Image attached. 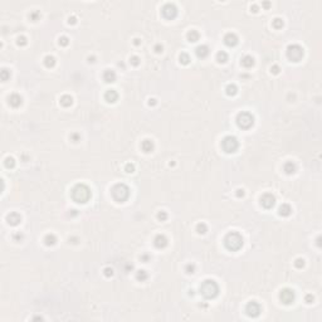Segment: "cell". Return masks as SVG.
<instances>
[{"label":"cell","instance_id":"cell-55","mask_svg":"<svg viewBox=\"0 0 322 322\" xmlns=\"http://www.w3.org/2000/svg\"><path fill=\"white\" fill-rule=\"evenodd\" d=\"M263 6H264V8H268V6H269V3H263Z\"/></svg>","mask_w":322,"mask_h":322},{"label":"cell","instance_id":"cell-17","mask_svg":"<svg viewBox=\"0 0 322 322\" xmlns=\"http://www.w3.org/2000/svg\"><path fill=\"white\" fill-rule=\"evenodd\" d=\"M195 53L198 55V58H206L209 55V47L208 45H199L195 49Z\"/></svg>","mask_w":322,"mask_h":322},{"label":"cell","instance_id":"cell-4","mask_svg":"<svg viewBox=\"0 0 322 322\" xmlns=\"http://www.w3.org/2000/svg\"><path fill=\"white\" fill-rule=\"evenodd\" d=\"M111 194L117 203H123L130 196V189L125 184H116L111 189Z\"/></svg>","mask_w":322,"mask_h":322},{"label":"cell","instance_id":"cell-22","mask_svg":"<svg viewBox=\"0 0 322 322\" xmlns=\"http://www.w3.org/2000/svg\"><path fill=\"white\" fill-rule=\"evenodd\" d=\"M283 170H284V173L288 174V175L295 174L296 173V165H295V162H292V161L286 162L284 166H283Z\"/></svg>","mask_w":322,"mask_h":322},{"label":"cell","instance_id":"cell-38","mask_svg":"<svg viewBox=\"0 0 322 322\" xmlns=\"http://www.w3.org/2000/svg\"><path fill=\"white\" fill-rule=\"evenodd\" d=\"M157 218H159V220H161V221H165V220L167 219V214H166V211H160L159 214H157Z\"/></svg>","mask_w":322,"mask_h":322},{"label":"cell","instance_id":"cell-12","mask_svg":"<svg viewBox=\"0 0 322 322\" xmlns=\"http://www.w3.org/2000/svg\"><path fill=\"white\" fill-rule=\"evenodd\" d=\"M154 244L156 248H159V249H162V248H165L167 245V238L165 237L164 234H159V235H156L155 239H154Z\"/></svg>","mask_w":322,"mask_h":322},{"label":"cell","instance_id":"cell-5","mask_svg":"<svg viewBox=\"0 0 322 322\" xmlns=\"http://www.w3.org/2000/svg\"><path fill=\"white\" fill-rule=\"evenodd\" d=\"M303 48L298 44H291L287 48V57L292 62H299L303 57Z\"/></svg>","mask_w":322,"mask_h":322},{"label":"cell","instance_id":"cell-54","mask_svg":"<svg viewBox=\"0 0 322 322\" xmlns=\"http://www.w3.org/2000/svg\"><path fill=\"white\" fill-rule=\"evenodd\" d=\"M133 43H135V45H140V44H141V42H140V39H137V38H136V39H135V42H133Z\"/></svg>","mask_w":322,"mask_h":322},{"label":"cell","instance_id":"cell-3","mask_svg":"<svg viewBox=\"0 0 322 322\" xmlns=\"http://www.w3.org/2000/svg\"><path fill=\"white\" fill-rule=\"evenodd\" d=\"M200 292H202V295L208 298V299H213L218 296L219 293V286L215 281L213 280H206L202 283L200 286Z\"/></svg>","mask_w":322,"mask_h":322},{"label":"cell","instance_id":"cell-44","mask_svg":"<svg viewBox=\"0 0 322 322\" xmlns=\"http://www.w3.org/2000/svg\"><path fill=\"white\" fill-rule=\"evenodd\" d=\"M270 72L274 73V74H278V73H280V67H278V66H273V67L270 68Z\"/></svg>","mask_w":322,"mask_h":322},{"label":"cell","instance_id":"cell-9","mask_svg":"<svg viewBox=\"0 0 322 322\" xmlns=\"http://www.w3.org/2000/svg\"><path fill=\"white\" fill-rule=\"evenodd\" d=\"M261 311H262V307L259 306L258 302H255V301H250L245 306V312H247V314L249 317H258Z\"/></svg>","mask_w":322,"mask_h":322},{"label":"cell","instance_id":"cell-39","mask_svg":"<svg viewBox=\"0 0 322 322\" xmlns=\"http://www.w3.org/2000/svg\"><path fill=\"white\" fill-rule=\"evenodd\" d=\"M130 62H131L132 66H139V64H140V58H139V57H136V55H133V57H131Z\"/></svg>","mask_w":322,"mask_h":322},{"label":"cell","instance_id":"cell-42","mask_svg":"<svg viewBox=\"0 0 322 322\" xmlns=\"http://www.w3.org/2000/svg\"><path fill=\"white\" fill-rule=\"evenodd\" d=\"M17 43H18L19 45H25V44H27V38H25V37H19Z\"/></svg>","mask_w":322,"mask_h":322},{"label":"cell","instance_id":"cell-19","mask_svg":"<svg viewBox=\"0 0 322 322\" xmlns=\"http://www.w3.org/2000/svg\"><path fill=\"white\" fill-rule=\"evenodd\" d=\"M240 63H242V66H243V67H245V68H252V67L254 66V58H253L252 55H244V57L242 58Z\"/></svg>","mask_w":322,"mask_h":322},{"label":"cell","instance_id":"cell-24","mask_svg":"<svg viewBox=\"0 0 322 322\" xmlns=\"http://www.w3.org/2000/svg\"><path fill=\"white\" fill-rule=\"evenodd\" d=\"M199 38H200V34H199L196 30H194V29H191V30L188 33V40H189V42H191V43L198 42V40H199Z\"/></svg>","mask_w":322,"mask_h":322},{"label":"cell","instance_id":"cell-25","mask_svg":"<svg viewBox=\"0 0 322 322\" xmlns=\"http://www.w3.org/2000/svg\"><path fill=\"white\" fill-rule=\"evenodd\" d=\"M44 242H45V244L48 247H51V245H54L57 243V238H55L54 234H47L45 238H44Z\"/></svg>","mask_w":322,"mask_h":322},{"label":"cell","instance_id":"cell-7","mask_svg":"<svg viewBox=\"0 0 322 322\" xmlns=\"http://www.w3.org/2000/svg\"><path fill=\"white\" fill-rule=\"evenodd\" d=\"M254 123V117L249 112H240L237 116V125L240 128H249Z\"/></svg>","mask_w":322,"mask_h":322},{"label":"cell","instance_id":"cell-21","mask_svg":"<svg viewBox=\"0 0 322 322\" xmlns=\"http://www.w3.org/2000/svg\"><path fill=\"white\" fill-rule=\"evenodd\" d=\"M141 148L144 150L145 152H151L154 150V142L152 140H144L141 144Z\"/></svg>","mask_w":322,"mask_h":322},{"label":"cell","instance_id":"cell-15","mask_svg":"<svg viewBox=\"0 0 322 322\" xmlns=\"http://www.w3.org/2000/svg\"><path fill=\"white\" fill-rule=\"evenodd\" d=\"M105 99L108 103H114L118 99V93L114 89H108V91H106V93H105Z\"/></svg>","mask_w":322,"mask_h":322},{"label":"cell","instance_id":"cell-33","mask_svg":"<svg viewBox=\"0 0 322 322\" xmlns=\"http://www.w3.org/2000/svg\"><path fill=\"white\" fill-rule=\"evenodd\" d=\"M0 77H2V81H8L10 78V70H8L6 68L2 69V72H0Z\"/></svg>","mask_w":322,"mask_h":322},{"label":"cell","instance_id":"cell-47","mask_svg":"<svg viewBox=\"0 0 322 322\" xmlns=\"http://www.w3.org/2000/svg\"><path fill=\"white\" fill-rule=\"evenodd\" d=\"M305 299H306V302H307V303H312V302H313V296H312V295H307Z\"/></svg>","mask_w":322,"mask_h":322},{"label":"cell","instance_id":"cell-31","mask_svg":"<svg viewBox=\"0 0 322 322\" xmlns=\"http://www.w3.org/2000/svg\"><path fill=\"white\" fill-rule=\"evenodd\" d=\"M4 164H5V166L8 167V169H13L14 166H15V160L13 159V157H6L5 159V161H4Z\"/></svg>","mask_w":322,"mask_h":322},{"label":"cell","instance_id":"cell-26","mask_svg":"<svg viewBox=\"0 0 322 322\" xmlns=\"http://www.w3.org/2000/svg\"><path fill=\"white\" fill-rule=\"evenodd\" d=\"M225 91H227V95L228 96H235V95H237V92H238V88H237V86L232 83V84H228L227 86Z\"/></svg>","mask_w":322,"mask_h":322},{"label":"cell","instance_id":"cell-43","mask_svg":"<svg viewBox=\"0 0 322 322\" xmlns=\"http://www.w3.org/2000/svg\"><path fill=\"white\" fill-rule=\"evenodd\" d=\"M70 139L73 140V142H78V141H80V135H78V133H72V135H70Z\"/></svg>","mask_w":322,"mask_h":322},{"label":"cell","instance_id":"cell-37","mask_svg":"<svg viewBox=\"0 0 322 322\" xmlns=\"http://www.w3.org/2000/svg\"><path fill=\"white\" fill-rule=\"evenodd\" d=\"M295 266H296V268H303L305 267V259H302V258L296 259Z\"/></svg>","mask_w":322,"mask_h":322},{"label":"cell","instance_id":"cell-11","mask_svg":"<svg viewBox=\"0 0 322 322\" xmlns=\"http://www.w3.org/2000/svg\"><path fill=\"white\" fill-rule=\"evenodd\" d=\"M261 204H262L263 208H266V209L273 208L274 204H276V196L273 194H270V192H267V194H264L261 198Z\"/></svg>","mask_w":322,"mask_h":322},{"label":"cell","instance_id":"cell-28","mask_svg":"<svg viewBox=\"0 0 322 322\" xmlns=\"http://www.w3.org/2000/svg\"><path fill=\"white\" fill-rule=\"evenodd\" d=\"M217 61L219 62V63H225L227 61H228V54L225 53V52H218L217 53Z\"/></svg>","mask_w":322,"mask_h":322},{"label":"cell","instance_id":"cell-23","mask_svg":"<svg viewBox=\"0 0 322 322\" xmlns=\"http://www.w3.org/2000/svg\"><path fill=\"white\" fill-rule=\"evenodd\" d=\"M59 102H61V105L63 107H69V106H72V103H73V98L70 96H68V95H64V96L61 97Z\"/></svg>","mask_w":322,"mask_h":322},{"label":"cell","instance_id":"cell-32","mask_svg":"<svg viewBox=\"0 0 322 322\" xmlns=\"http://www.w3.org/2000/svg\"><path fill=\"white\" fill-rule=\"evenodd\" d=\"M272 25H273V28H276V29H281L283 27V20L281 18H276L272 21Z\"/></svg>","mask_w":322,"mask_h":322},{"label":"cell","instance_id":"cell-30","mask_svg":"<svg viewBox=\"0 0 322 322\" xmlns=\"http://www.w3.org/2000/svg\"><path fill=\"white\" fill-rule=\"evenodd\" d=\"M196 232L199 234H205L206 232H208V227H206V224H204V223H199L196 225Z\"/></svg>","mask_w":322,"mask_h":322},{"label":"cell","instance_id":"cell-50","mask_svg":"<svg viewBox=\"0 0 322 322\" xmlns=\"http://www.w3.org/2000/svg\"><path fill=\"white\" fill-rule=\"evenodd\" d=\"M148 105H150V106H155V105H156V99H155V98H150V99H148Z\"/></svg>","mask_w":322,"mask_h":322},{"label":"cell","instance_id":"cell-41","mask_svg":"<svg viewBox=\"0 0 322 322\" xmlns=\"http://www.w3.org/2000/svg\"><path fill=\"white\" fill-rule=\"evenodd\" d=\"M125 170H126V173H133V171H135V165H133V164H127Z\"/></svg>","mask_w":322,"mask_h":322},{"label":"cell","instance_id":"cell-45","mask_svg":"<svg viewBox=\"0 0 322 322\" xmlns=\"http://www.w3.org/2000/svg\"><path fill=\"white\" fill-rule=\"evenodd\" d=\"M105 274H106L107 277H111V276L113 274V270H112V268H106V269H105Z\"/></svg>","mask_w":322,"mask_h":322},{"label":"cell","instance_id":"cell-8","mask_svg":"<svg viewBox=\"0 0 322 322\" xmlns=\"http://www.w3.org/2000/svg\"><path fill=\"white\" fill-rule=\"evenodd\" d=\"M161 13L166 19H174L177 15V8L173 3H166L161 8Z\"/></svg>","mask_w":322,"mask_h":322},{"label":"cell","instance_id":"cell-48","mask_svg":"<svg viewBox=\"0 0 322 322\" xmlns=\"http://www.w3.org/2000/svg\"><path fill=\"white\" fill-rule=\"evenodd\" d=\"M68 23H69V24H76V23H77V18H76V17H70V18L68 19Z\"/></svg>","mask_w":322,"mask_h":322},{"label":"cell","instance_id":"cell-18","mask_svg":"<svg viewBox=\"0 0 322 322\" xmlns=\"http://www.w3.org/2000/svg\"><path fill=\"white\" fill-rule=\"evenodd\" d=\"M103 80L107 83H112V82L116 81V73H114V70L106 69L105 72H103Z\"/></svg>","mask_w":322,"mask_h":322},{"label":"cell","instance_id":"cell-6","mask_svg":"<svg viewBox=\"0 0 322 322\" xmlns=\"http://www.w3.org/2000/svg\"><path fill=\"white\" fill-rule=\"evenodd\" d=\"M221 147L225 152L228 154H232V152H235L239 147V142L238 140L234 137V136H225L221 141Z\"/></svg>","mask_w":322,"mask_h":322},{"label":"cell","instance_id":"cell-1","mask_svg":"<svg viewBox=\"0 0 322 322\" xmlns=\"http://www.w3.org/2000/svg\"><path fill=\"white\" fill-rule=\"evenodd\" d=\"M70 195H72V199L74 200L76 203L80 204H84L87 203L88 200L91 199V189L84 184H77L73 186L72 191H70Z\"/></svg>","mask_w":322,"mask_h":322},{"label":"cell","instance_id":"cell-13","mask_svg":"<svg viewBox=\"0 0 322 322\" xmlns=\"http://www.w3.org/2000/svg\"><path fill=\"white\" fill-rule=\"evenodd\" d=\"M224 43L228 47H235L238 44V37L234 33H228L224 37Z\"/></svg>","mask_w":322,"mask_h":322},{"label":"cell","instance_id":"cell-36","mask_svg":"<svg viewBox=\"0 0 322 322\" xmlns=\"http://www.w3.org/2000/svg\"><path fill=\"white\" fill-rule=\"evenodd\" d=\"M68 43H69V39L67 38V37H61L59 38V45H62V47H67L68 45Z\"/></svg>","mask_w":322,"mask_h":322},{"label":"cell","instance_id":"cell-46","mask_svg":"<svg viewBox=\"0 0 322 322\" xmlns=\"http://www.w3.org/2000/svg\"><path fill=\"white\" fill-rule=\"evenodd\" d=\"M162 49H164V47H162L161 44H156V45H155V52H156V53H161V52H162Z\"/></svg>","mask_w":322,"mask_h":322},{"label":"cell","instance_id":"cell-29","mask_svg":"<svg viewBox=\"0 0 322 322\" xmlns=\"http://www.w3.org/2000/svg\"><path fill=\"white\" fill-rule=\"evenodd\" d=\"M136 277H137V280L139 281H146L147 280V277H148V274H147V272L146 270H144V269H141V270H139L137 272V274H136Z\"/></svg>","mask_w":322,"mask_h":322},{"label":"cell","instance_id":"cell-51","mask_svg":"<svg viewBox=\"0 0 322 322\" xmlns=\"http://www.w3.org/2000/svg\"><path fill=\"white\" fill-rule=\"evenodd\" d=\"M21 238H23V234H19V233L14 234V239H15V240H18V239H21Z\"/></svg>","mask_w":322,"mask_h":322},{"label":"cell","instance_id":"cell-10","mask_svg":"<svg viewBox=\"0 0 322 322\" xmlns=\"http://www.w3.org/2000/svg\"><path fill=\"white\" fill-rule=\"evenodd\" d=\"M280 298L284 305H291L295 301V291L291 288H283L280 293Z\"/></svg>","mask_w":322,"mask_h":322},{"label":"cell","instance_id":"cell-2","mask_svg":"<svg viewBox=\"0 0 322 322\" xmlns=\"http://www.w3.org/2000/svg\"><path fill=\"white\" fill-rule=\"evenodd\" d=\"M224 244L227 249L232 250V252H237L243 247V238L242 235L237 232H230L225 235L224 238Z\"/></svg>","mask_w":322,"mask_h":322},{"label":"cell","instance_id":"cell-20","mask_svg":"<svg viewBox=\"0 0 322 322\" xmlns=\"http://www.w3.org/2000/svg\"><path fill=\"white\" fill-rule=\"evenodd\" d=\"M278 213H280V215H282V217H288L292 213V208L288 204H282L280 206V209H278Z\"/></svg>","mask_w":322,"mask_h":322},{"label":"cell","instance_id":"cell-34","mask_svg":"<svg viewBox=\"0 0 322 322\" xmlns=\"http://www.w3.org/2000/svg\"><path fill=\"white\" fill-rule=\"evenodd\" d=\"M190 62V57H189V54L188 53H181L180 54V63H183V64H188Z\"/></svg>","mask_w":322,"mask_h":322},{"label":"cell","instance_id":"cell-35","mask_svg":"<svg viewBox=\"0 0 322 322\" xmlns=\"http://www.w3.org/2000/svg\"><path fill=\"white\" fill-rule=\"evenodd\" d=\"M29 18H30V20H33V21H37V20L40 18V13H39L38 10H34V11H32V13L29 14Z\"/></svg>","mask_w":322,"mask_h":322},{"label":"cell","instance_id":"cell-52","mask_svg":"<svg viewBox=\"0 0 322 322\" xmlns=\"http://www.w3.org/2000/svg\"><path fill=\"white\" fill-rule=\"evenodd\" d=\"M141 259H142V261H145V262H147V261L150 259V257H148V255H142V257H141Z\"/></svg>","mask_w":322,"mask_h":322},{"label":"cell","instance_id":"cell-53","mask_svg":"<svg viewBox=\"0 0 322 322\" xmlns=\"http://www.w3.org/2000/svg\"><path fill=\"white\" fill-rule=\"evenodd\" d=\"M250 9H253V11L255 13V11H258V6H257V5H252V6H250Z\"/></svg>","mask_w":322,"mask_h":322},{"label":"cell","instance_id":"cell-27","mask_svg":"<svg viewBox=\"0 0 322 322\" xmlns=\"http://www.w3.org/2000/svg\"><path fill=\"white\" fill-rule=\"evenodd\" d=\"M44 64H45V67H48V68L54 67V64H55V58H54L53 55H47L45 58H44Z\"/></svg>","mask_w":322,"mask_h":322},{"label":"cell","instance_id":"cell-49","mask_svg":"<svg viewBox=\"0 0 322 322\" xmlns=\"http://www.w3.org/2000/svg\"><path fill=\"white\" fill-rule=\"evenodd\" d=\"M237 196H238V198L244 196V190H243V189H238V190H237Z\"/></svg>","mask_w":322,"mask_h":322},{"label":"cell","instance_id":"cell-14","mask_svg":"<svg viewBox=\"0 0 322 322\" xmlns=\"http://www.w3.org/2000/svg\"><path fill=\"white\" fill-rule=\"evenodd\" d=\"M21 103H23V98H21L20 95H18V93H13V95L9 97V105H10L11 107H14V108L19 107Z\"/></svg>","mask_w":322,"mask_h":322},{"label":"cell","instance_id":"cell-40","mask_svg":"<svg viewBox=\"0 0 322 322\" xmlns=\"http://www.w3.org/2000/svg\"><path fill=\"white\" fill-rule=\"evenodd\" d=\"M185 269H186V272H188L189 274H192L195 272V266H194V264H188Z\"/></svg>","mask_w":322,"mask_h":322},{"label":"cell","instance_id":"cell-16","mask_svg":"<svg viewBox=\"0 0 322 322\" xmlns=\"http://www.w3.org/2000/svg\"><path fill=\"white\" fill-rule=\"evenodd\" d=\"M6 220H8V223L10 225L15 227L21 221V217H20V214H18V213H10L9 215L6 217Z\"/></svg>","mask_w":322,"mask_h":322}]
</instances>
